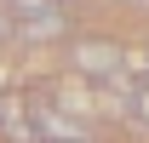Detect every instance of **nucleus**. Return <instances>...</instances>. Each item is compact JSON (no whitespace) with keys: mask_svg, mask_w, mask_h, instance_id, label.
<instances>
[{"mask_svg":"<svg viewBox=\"0 0 149 143\" xmlns=\"http://www.w3.org/2000/svg\"><path fill=\"white\" fill-rule=\"evenodd\" d=\"M74 74L80 80H97V86H109L126 74V46L120 40H74Z\"/></svg>","mask_w":149,"mask_h":143,"instance_id":"obj_1","label":"nucleus"},{"mask_svg":"<svg viewBox=\"0 0 149 143\" xmlns=\"http://www.w3.org/2000/svg\"><path fill=\"white\" fill-rule=\"evenodd\" d=\"M63 29H69V23H63V6H46V12H35V17L12 23V35H23V40H57Z\"/></svg>","mask_w":149,"mask_h":143,"instance_id":"obj_2","label":"nucleus"},{"mask_svg":"<svg viewBox=\"0 0 149 143\" xmlns=\"http://www.w3.org/2000/svg\"><path fill=\"white\" fill-rule=\"evenodd\" d=\"M46 6H57V0H0V12L17 23V17H35V12H46Z\"/></svg>","mask_w":149,"mask_h":143,"instance_id":"obj_3","label":"nucleus"},{"mask_svg":"<svg viewBox=\"0 0 149 143\" xmlns=\"http://www.w3.org/2000/svg\"><path fill=\"white\" fill-rule=\"evenodd\" d=\"M6 35H12V17H6V12H0V40H6Z\"/></svg>","mask_w":149,"mask_h":143,"instance_id":"obj_4","label":"nucleus"}]
</instances>
